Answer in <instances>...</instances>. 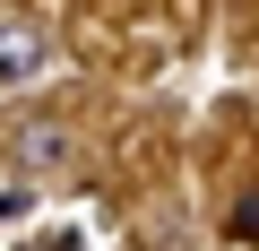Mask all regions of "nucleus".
Instances as JSON below:
<instances>
[{
	"instance_id": "obj_1",
	"label": "nucleus",
	"mask_w": 259,
	"mask_h": 251,
	"mask_svg": "<svg viewBox=\"0 0 259 251\" xmlns=\"http://www.w3.org/2000/svg\"><path fill=\"white\" fill-rule=\"evenodd\" d=\"M44 61H52V35H44V26H0V87L35 78Z\"/></svg>"
},
{
	"instance_id": "obj_2",
	"label": "nucleus",
	"mask_w": 259,
	"mask_h": 251,
	"mask_svg": "<svg viewBox=\"0 0 259 251\" xmlns=\"http://www.w3.org/2000/svg\"><path fill=\"white\" fill-rule=\"evenodd\" d=\"M18 156H26V165H61V156H69V139H61V130H26V139H18Z\"/></svg>"
},
{
	"instance_id": "obj_3",
	"label": "nucleus",
	"mask_w": 259,
	"mask_h": 251,
	"mask_svg": "<svg viewBox=\"0 0 259 251\" xmlns=\"http://www.w3.org/2000/svg\"><path fill=\"white\" fill-rule=\"evenodd\" d=\"M233 242H259V199H250V208H233Z\"/></svg>"
}]
</instances>
